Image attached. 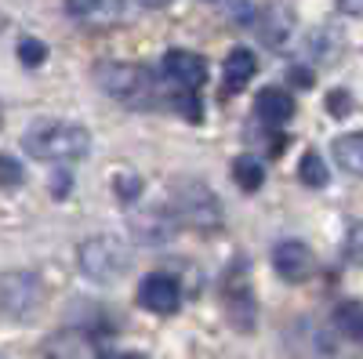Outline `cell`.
<instances>
[{
	"label": "cell",
	"mask_w": 363,
	"mask_h": 359,
	"mask_svg": "<svg viewBox=\"0 0 363 359\" xmlns=\"http://www.w3.org/2000/svg\"><path fill=\"white\" fill-rule=\"evenodd\" d=\"M66 11L91 25H113L128 15V0H66Z\"/></svg>",
	"instance_id": "11"
},
{
	"label": "cell",
	"mask_w": 363,
	"mask_h": 359,
	"mask_svg": "<svg viewBox=\"0 0 363 359\" xmlns=\"http://www.w3.org/2000/svg\"><path fill=\"white\" fill-rule=\"evenodd\" d=\"M138 305L149 309V312H157V316L178 312V305H182V287H178V280L167 276V273L145 276V280L138 283Z\"/></svg>",
	"instance_id": "9"
},
{
	"label": "cell",
	"mask_w": 363,
	"mask_h": 359,
	"mask_svg": "<svg viewBox=\"0 0 363 359\" xmlns=\"http://www.w3.org/2000/svg\"><path fill=\"white\" fill-rule=\"evenodd\" d=\"M95 84L116 102L131 109H157L160 106V84L145 66L131 62H99L95 66Z\"/></svg>",
	"instance_id": "2"
},
{
	"label": "cell",
	"mask_w": 363,
	"mask_h": 359,
	"mask_svg": "<svg viewBox=\"0 0 363 359\" xmlns=\"http://www.w3.org/2000/svg\"><path fill=\"white\" fill-rule=\"evenodd\" d=\"M291 80H294V84H301V87H306V84H313V76H309L306 69H291Z\"/></svg>",
	"instance_id": "28"
},
{
	"label": "cell",
	"mask_w": 363,
	"mask_h": 359,
	"mask_svg": "<svg viewBox=\"0 0 363 359\" xmlns=\"http://www.w3.org/2000/svg\"><path fill=\"white\" fill-rule=\"evenodd\" d=\"M22 149L33 160L44 164H73L91 153V135L80 124H62V120H37L33 127L22 131Z\"/></svg>",
	"instance_id": "1"
},
{
	"label": "cell",
	"mask_w": 363,
	"mask_h": 359,
	"mask_svg": "<svg viewBox=\"0 0 363 359\" xmlns=\"http://www.w3.org/2000/svg\"><path fill=\"white\" fill-rule=\"evenodd\" d=\"M335 156H338V164H342L349 174H359V178H363V131L335 138Z\"/></svg>",
	"instance_id": "17"
},
{
	"label": "cell",
	"mask_w": 363,
	"mask_h": 359,
	"mask_svg": "<svg viewBox=\"0 0 363 359\" xmlns=\"http://www.w3.org/2000/svg\"><path fill=\"white\" fill-rule=\"evenodd\" d=\"M164 73H167L178 87H203V80H207V62H203L196 51L174 47V51L164 55Z\"/></svg>",
	"instance_id": "10"
},
{
	"label": "cell",
	"mask_w": 363,
	"mask_h": 359,
	"mask_svg": "<svg viewBox=\"0 0 363 359\" xmlns=\"http://www.w3.org/2000/svg\"><path fill=\"white\" fill-rule=\"evenodd\" d=\"M233 178H236V186L244 193H258L265 186V167L258 164V156L244 153V156L233 160Z\"/></svg>",
	"instance_id": "18"
},
{
	"label": "cell",
	"mask_w": 363,
	"mask_h": 359,
	"mask_svg": "<svg viewBox=\"0 0 363 359\" xmlns=\"http://www.w3.org/2000/svg\"><path fill=\"white\" fill-rule=\"evenodd\" d=\"M272 268L287 283H306L316 273V254L306 244H298V239H284V244L272 247Z\"/></svg>",
	"instance_id": "8"
},
{
	"label": "cell",
	"mask_w": 363,
	"mask_h": 359,
	"mask_svg": "<svg viewBox=\"0 0 363 359\" xmlns=\"http://www.w3.org/2000/svg\"><path fill=\"white\" fill-rule=\"evenodd\" d=\"M255 116H262L265 124H284V120L294 116V95L284 91V87H262L255 98Z\"/></svg>",
	"instance_id": "14"
},
{
	"label": "cell",
	"mask_w": 363,
	"mask_h": 359,
	"mask_svg": "<svg viewBox=\"0 0 363 359\" xmlns=\"http://www.w3.org/2000/svg\"><path fill=\"white\" fill-rule=\"evenodd\" d=\"M0 302H4V316L11 323L29 319L44 305V283L33 273H8L4 276V297H0Z\"/></svg>",
	"instance_id": "6"
},
{
	"label": "cell",
	"mask_w": 363,
	"mask_h": 359,
	"mask_svg": "<svg viewBox=\"0 0 363 359\" xmlns=\"http://www.w3.org/2000/svg\"><path fill=\"white\" fill-rule=\"evenodd\" d=\"M128 225H131L138 244L160 247V244H167V239H174L182 222H178V215L171 211V207H142V211L128 215Z\"/></svg>",
	"instance_id": "7"
},
{
	"label": "cell",
	"mask_w": 363,
	"mask_h": 359,
	"mask_svg": "<svg viewBox=\"0 0 363 359\" xmlns=\"http://www.w3.org/2000/svg\"><path fill=\"white\" fill-rule=\"evenodd\" d=\"M258 73V58H255V51H247V47H233L229 51V58H225V84H222V95L229 98V95H240L244 87L251 84V76Z\"/></svg>",
	"instance_id": "13"
},
{
	"label": "cell",
	"mask_w": 363,
	"mask_h": 359,
	"mask_svg": "<svg viewBox=\"0 0 363 359\" xmlns=\"http://www.w3.org/2000/svg\"><path fill=\"white\" fill-rule=\"evenodd\" d=\"M287 348L294 359H338V345H335V334L327 326L313 323V319H294L284 334Z\"/></svg>",
	"instance_id": "5"
},
{
	"label": "cell",
	"mask_w": 363,
	"mask_h": 359,
	"mask_svg": "<svg viewBox=\"0 0 363 359\" xmlns=\"http://www.w3.org/2000/svg\"><path fill=\"white\" fill-rule=\"evenodd\" d=\"M171 109H178L182 120H189V124H200L203 120V102H200L196 87H182V91H174L171 95Z\"/></svg>",
	"instance_id": "21"
},
{
	"label": "cell",
	"mask_w": 363,
	"mask_h": 359,
	"mask_svg": "<svg viewBox=\"0 0 363 359\" xmlns=\"http://www.w3.org/2000/svg\"><path fill=\"white\" fill-rule=\"evenodd\" d=\"M298 178H301V186H309V189H323L327 186V164H323V156L316 153V149H309L306 156H301V164H298Z\"/></svg>",
	"instance_id": "20"
},
{
	"label": "cell",
	"mask_w": 363,
	"mask_h": 359,
	"mask_svg": "<svg viewBox=\"0 0 363 359\" xmlns=\"http://www.w3.org/2000/svg\"><path fill=\"white\" fill-rule=\"evenodd\" d=\"M171 211L189 229H200V232L222 229V203L203 182H178L171 189Z\"/></svg>",
	"instance_id": "3"
},
{
	"label": "cell",
	"mask_w": 363,
	"mask_h": 359,
	"mask_svg": "<svg viewBox=\"0 0 363 359\" xmlns=\"http://www.w3.org/2000/svg\"><path fill=\"white\" fill-rule=\"evenodd\" d=\"M291 25H294L291 11H284V8H265V11L258 15V37H262L265 47H284L287 37H291Z\"/></svg>",
	"instance_id": "15"
},
{
	"label": "cell",
	"mask_w": 363,
	"mask_h": 359,
	"mask_svg": "<svg viewBox=\"0 0 363 359\" xmlns=\"http://www.w3.org/2000/svg\"><path fill=\"white\" fill-rule=\"evenodd\" d=\"M116 193H120V200H124V203H131V200L142 193V178H135V174H120V178H116Z\"/></svg>",
	"instance_id": "23"
},
{
	"label": "cell",
	"mask_w": 363,
	"mask_h": 359,
	"mask_svg": "<svg viewBox=\"0 0 363 359\" xmlns=\"http://www.w3.org/2000/svg\"><path fill=\"white\" fill-rule=\"evenodd\" d=\"M77 261H80V273L87 280H95V283H116L120 276L128 273L131 251L120 244V239H113V236H95V239H87V244H80Z\"/></svg>",
	"instance_id": "4"
},
{
	"label": "cell",
	"mask_w": 363,
	"mask_h": 359,
	"mask_svg": "<svg viewBox=\"0 0 363 359\" xmlns=\"http://www.w3.org/2000/svg\"><path fill=\"white\" fill-rule=\"evenodd\" d=\"M327 109L335 113V116L349 113V109H352V95L345 91V87H338V91H330V95H327Z\"/></svg>",
	"instance_id": "24"
},
{
	"label": "cell",
	"mask_w": 363,
	"mask_h": 359,
	"mask_svg": "<svg viewBox=\"0 0 363 359\" xmlns=\"http://www.w3.org/2000/svg\"><path fill=\"white\" fill-rule=\"evenodd\" d=\"M55 178H58V186H51V189H55V196H66V193H69V174L62 171V174H55Z\"/></svg>",
	"instance_id": "27"
},
{
	"label": "cell",
	"mask_w": 363,
	"mask_h": 359,
	"mask_svg": "<svg viewBox=\"0 0 363 359\" xmlns=\"http://www.w3.org/2000/svg\"><path fill=\"white\" fill-rule=\"evenodd\" d=\"M87 355V338L84 334H55L44 341V359H84Z\"/></svg>",
	"instance_id": "16"
},
{
	"label": "cell",
	"mask_w": 363,
	"mask_h": 359,
	"mask_svg": "<svg viewBox=\"0 0 363 359\" xmlns=\"http://www.w3.org/2000/svg\"><path fill=\"white\" fill-rule=\"evenodd\" d=\"M338 8L349 11V15H356V18H363V0H338Z\"/></svg>",
	"instance_id": "26"
},
{
	"label": "cell",
	"mask_w": 363,
	"mask_h": 359,
	"mask_svg": "<svg viewBox=\"0 0 363 359\" xmlns=\"http://www.w3.org/2000/svg\"><path fill=\"white\" fill-rule=\"evenodd\" d=\"M335 331L349 341H363V302H342L335 309Z\"/></svg>",
	"instance_id": "19"
},
{
	"label": "cell",
	"mask_w": 363,
	"mask_h": 359,
	"mask_svg": "<svg viewBox=\"0 0 363 359\" xmlns=\"http://www.w3.org/2000/svg\"><path fill=\"white\" fill-rule=\"evenodd\" d=\"M225 312H229V319H233L236 331H244V334H247L251 326H255L258 309H255V297H251V290H247L244 276H240L236 283H233V280L225 283Z\"/></svg>",
	"instance_id": "12"
},
{
	"label": "cell",
	"mask_w": 363,
	"mask_h": 359,
	"mask_svg": "<svg viewBox=\"0 0 363 359\" xmlns=\"http://www.w3.org/2000/svg\"><path fill=\"white\" fill-rule=\"evenodd\" d=\"M18 58H22L26 69H37V66L48 62V44H44V40H33V37H26V40L18 44Z\"/></svg>",
	"instance_id": "22"
},
{
	"label": "cell",
	"mask_w": 363,
	"mask_h": 359,
	"mask_svg": "<svg viewBox=\"0 0 363 359\" xmlns=\"http://www.w3.org/2000/svg\"><path fill=\"white\" fill-rule=\"evenodd\" d=\"M102 359H128V355H120V352H106Z\"/></svg>",
	"instance_id": "29"
},
{
	"label": "cell",
	"mask_w": 363,
	"mask_h": 359,
	"mask_svg": "<svg viewBox=\"0 0 363 359\" xmlns=\"http://www.w3.org/2000/svg\"><path fill=\"white\" fill-rule=\"evenodd\" d=\"M18 182H22V167H18V160L4 156V189H15Z\"/></svg>",
	"instance_id": "25"
}]
</instances>
